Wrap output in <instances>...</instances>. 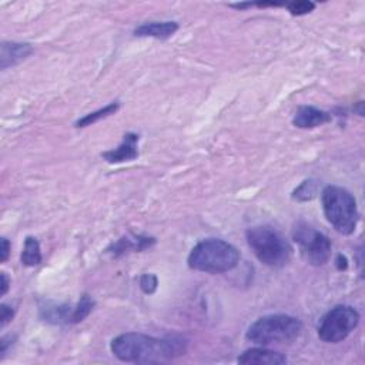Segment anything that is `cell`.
<instances>
[{"mask_svg": "<svg viewBox=\"0 0 365 365\" xmlns=\"http://www.w3.org/2000/svg\"><path fill=\"white\" fill-rule=\"evenodd\" d=\"M359 314L351 306H337L331 309L320 321L318 337L328 344L345 340L358 326Z\"/></svg>", "mask_w": 365, "mask_h": 365, "instance_id": "7", "label": "cell"}, {"mask_svg": "<svg viewBox=\"0 0 365 365\" xmlns=\"http://www.w3.org/2000/svg\"><path fill=\"white\" fill-rule=\"evenodd\" d=\"M156 242L154 238L143 237V235H135V237H123L120 238L117 242L107 249V253H110L113 257H118L129 252H142L149 247H151Z\"/></svg>", "mask_w": 365, "mask_h": 365, "instance_id": "12", "label": "cell"}, {"mask_svg": "<svg viewBox=\"0 0 365 365\" xmlns=\"http://www.w3.org/2000/svg\"><path fill=\"white\" fill-rule=\"evenodd\" d=\"M94 309V299L85 294L82 295L80 301L78 302V306L75 307V311H73V324H78V323H82L86 317H89V314L93 311Z\"/></svg>", "mask_w": 365, "mask_h": 365, "instance_id": "17", "label": "cell"}, {"mask_svg": "<svg viewBox=\"0 0 365 365\" xmlns=\"http://www.w3.org/2000/svg\"><path fill=\"white\" fill-rule=\"evenodd\" d=\"M294 241L299 246L302 259L309 264L320 267L328 263L331 259V241L323 233L314 230L306 223H299L294 228Z\"/></svg>", "mask_w": 365, "mask_h": 365, "instance_id": "6", "label": "cell"}, {"mask_svg": "<svg viewBox=\"0 0 365 365\" xmlns=\"http://www.w3.org/2000/svg\"><path fill=\"white\" fill-rule=\"evenodd\" d=\"M0 295H6V292L9 291V285H11V280H9V277H8V274L6 273H2L0 274Z\"/></svg>", "mask_w": 365, "mask_h": 365, "instance_id": "22", "label": "cell"}, {"mask_svg": "<svg viewBox=\"0 0 365 365\" xmlns=\"http://www.w3.org/2000/svg\"><path fill=\"white\" fill-rule=\"evenodd\" d=\"M324 216L328 223L341 234L349 235L358 223V207L355 197L345 189L328 186L321 194Z\"/></svg>", "mask_w": 365, "mask_h": 365, "instance_id": "5", "label": "cell"}, {"mask_svg": "<svg viewBox=\"0 0 365 365\" xmlns=\"http://www.w3.org/2000/svg\"><path fill=\"white\" fill-rule=\"evenodd\" d=\"M118 107H120L118 103H110V104H107L106 107H103V109H100V110H96V111H93V113H89V114H86L85 117H82V118H79V120L76 121V128H87V126H92V125L97 123V121H100L101 118H106V117L114 114V113L118 110Z\"/></svg>", "mask_w": 365, "mask_h": 365, "instance_id": "15", "label": "cell"}, {"mask_svg": "<svg viewBox=\"0 0 365 365\" xmlns=\"http://www.w3.org/2000/svg\"><path fill=\"white\" fill-rule=\"evenodd\" d=\"M331 121V116L314 106H301L297 109L292 125L298 129H314Z\"/></svg>", "mask_w": 365, "mask_h": 365, "instance_id": "8", "label": "cell"}, {"mask_svg": "<svg viewBox=\"0 0 365 365\" xmlns=\"http://www.w3.org/2000/svg\"><path fill=\"white\" fill-rule=\"evenodd\" d=\"M238 362L246 365H281L287 362V357L267 348H252L238 357Z\"/></svg>", "mask_w": 365, "mask_h": 365, "instance_id": "10", "label": "cell"}, {"mask_svg": "<svg viewBox=\"0 0 365 365\" xmlns=\"http://www.w3.org/2000/svg\"><path fill=\"white\" fill-rule=\"evenodd\" d=\"M13 316H15V310L9 307L8 304H2V306H0V327L4 328L6 324H9Z\"/></svg>", "mask_w": 365, "mask_h": 365, "instance_id": "20", "label": "cell"}, {"mask_svg": "<svg viewBox=\"0 0 365 365\" xmlns=\"http://www.w3.org/2000/svg\"><path fill=\"white\" fill-rule=\"evenodd\" d=\"M33 53V47L29 43H16L5 42L2 43V54H0V68L6 70L11 66H15Z\"/></svg>", "mask_w": 365, "mask_h": 365, "instance_id": "11", "label": "cell"}, {"mask_svg": "<svg viewBox=\"0 0 365 365\" xmlns=\"http://www.w3.org/2000/svg\"><path fill=\"white\" fill-rule=\"evenodd\" d=\"M318 185L316 180H306L294 190L292 199L297 202H310L317 196Z\"/></svg>", "mask_w": 365, "mask_h": 365, "instance_id": "16", "label": "cell"}, {"mask_svg": "<svg viewBox=\"0 0 365 365\" xmlns=\"http://www.w3.org/2000/svg\"><path fill=\"white\" fill-rule=\"evenodd\" d=\"M240 252L220 238L200 241L189 256L190 268L207 274H223L237 267Z\"/></svg>", "mask_w": 365, "mask_h": 365, "instance_id": "2", "label": "cell"}, {"mask_svg": "<svg viewBox=\"0 0 365 365\" xmlns=\"http://www.w3.org/2000/svg\"><path fill=\"white\" fill-rule=\"evenodd\" d=\"M159 285L157 277L154 274H143L140 278V288L144 294H153L156 292Z\"/></svg>", "mask_w": 365, "mask_h": 365, "instance_id": "19", "label": "cell"}, {"mask_svg": "<svg viewBox=\"0 0 365 365\" xmlns=\"http://www.w3.org/2000/svg\"><path fill=\"white\" fill-rule=\"evenodd\" d=\"M178 30L175 22H147L136 27L135 36L139 37H154V39H168Z\"/></svg>", "mask_w": 365, "mask_h": 365, "instance_id": "13", "label": "cell"}, {"mask_svg": "<svg viewBox=\"0 0 365 365\" xmlns=\"http://www.w3.org/2000/svg\"><path fill=\"white\" fill-rule=\"evenodd\" d=\"M137 143H139V136L135 133H128L125 135L123 142H121V144L117 149L103 153L101 157L110 164L133 161L139 156Z\"/></svg>", "mask_w": 365, "mask_h": 365, "instance_id": "9", "label": "cell"}, {"mask_svg": "<svg viewBox=\"0 0 365 365\" xmlns=\"http://www.w3.org/2000/svg\"><path fill=\"white\" fill-rule=\"evenodd\" d=\"M247 242L254 256L267 267L281 268L291 260L288 241L273 227L257 225L247 230Z\"/></svg>", "mask_w": 365, "mask_h": 365, "instance_id": "3", "label": "cell"}, {"mask_svg": "<svg viewBox=\"0 0 365 365\" xmlns=\"http://www.w3.org/2000/svg\"><path fill=\"white\" fill-rule=\"evenodd\" d=\"M337 267H338V270H345L347 267H348V261H347V259L344 257V256H338V259H337Z\"/></svg>", "mask_w": 365, "mask_h": 365, "instance_id": "23", "label": "cell"}, {"mask_svg": "<svg viewBox=\"0 0 365 365\" xmlns=\"http://www.w3.org/2000/svg\"><path fill=\"white\" fill-rule=\"evenodd\" d=\"M285 8L292 16H304L311 13L316 9V4L309 2V0H297V2L287 4Z\"/></svg>", "mask_w": 365, "mask_h": 365, "instance_id": "18", "label": "cell"}, {"mask_svg": "<svg viewBox=\"0 0 365 365\" xmlns=\"http://www.w3.org/2000/svg\"><path fill=\"white\" fill-rule=\"evenodd\" d=\"M11 254V242L8 238H2V252H0V261L6 263Z\"/></svg>", "mask_w": 365, "mask_h": 365, "instance_id": "21", "label": "cell"}, {"mask_svg": "<svg viewBox=\"0 0 365 365\" xmlns=\"http://www.w3.org/2000/svg\"><path fill=\"white\" fill-rule=\"evenodd\" d=\"M110 349L123 362H163L185 355L186 344L175 338H154L144 334L128 333L116 337Z\"/></svg>", "mask_w": 365, "mask_h": 365, "instance_id": "1", "label": "cell"}, {"mask_svg": "<svg viewBox=\"0 0 365 365\" xmlns=\"http://www.w3.org/2000/svg\"><path fill=\"white\" fill-rule=\"evenodd\" d=\"M302 323L291 316L273 314L264 316L254 321L247 333L246 338L257 345L270 344H290L301 335Z\"/></svg>", "mask_w": 365, "mask_h": 365, "instance_id": "4", "label": "cell"}, {"mask_svg": "<svg viewBox=\"0 0 365 365\" xmlns=\"http://www.w3.org/2000/svg\"><path fill=\"white\" fill-rule=\"evenodd\" d=\"M42 263L40 245L35 237H27L25 241V249L22 253V264L26 267H35Z\"/></svg>", "mask_w": 365, "mask_h": 365, "instance_id": "14", "label": "cell"}]
</instances>
